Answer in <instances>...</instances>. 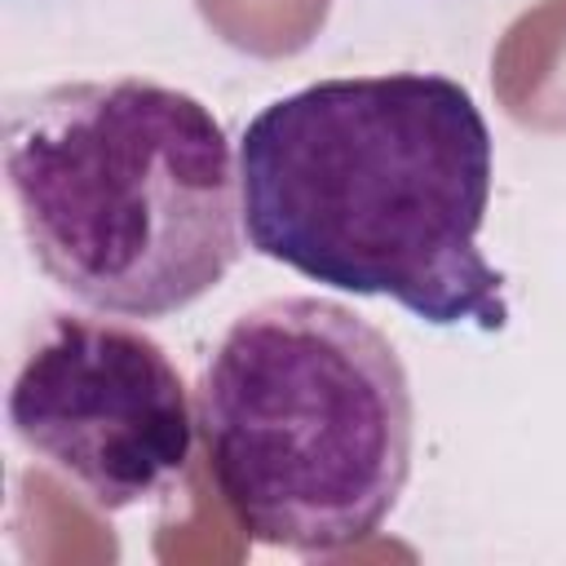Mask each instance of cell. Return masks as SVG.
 Segmentation results:
<instances>
[{"label":"cell","mask_w":566,"mask_h":566,"mask_svg":"<svg viewBox=\"0 0 566 566\" xmlns=\"http://www.w3.org/2000/svg\"><path fill=\"white\" fill-rule=\"evenodd\" d=\"M9 424L97 509L164 495L195 447L186 385L168 354L124 323L80 314H53L22 358Z\"/></svg>","instance_id":"cell-4"},{"label":"cell","mask_w":566,"mask_h":566,"mask_svg":"<svg viewBox=\"0 0 566 566\" xmlns=\"http://www.w3.org/2000/svg\"><path fill=\"white\" fill-rule=\"evenodd\" d=\"M504 115L535 133H566V0H539L509 22L491 57Z\"/></svg>","instance_id":"cell-5"},{"label":"cell","mask_w":566,"mask_h":566,"mask_svg":"<svg viewBox=\"0 0 566 566\" xmlns=\"http://www.w3.org/2000/svg\"><path fill=\"white\" fill-rule=\"evenodd\" d=\"M4 177L40 270L119 318H164L239 261V177L212 111L155 80L9 102Z\"/></svg>","instance_id":"cell-2"},{"label":"cell","mask_w":566,"mask_h":566,"mask_svg":"<svg viewBox=\"0 0 566 566\" xmlns=\"http://www.w3.org/2000/svg\"><path fill=\"white\" fill-rule=\"evenodd\" d=\"M199 433L243 535L332 557L376 535L407 486L411 385L380 327L323 296H279L212 349Z\"/></svg>","instance_id":"cell-3"},{"label":"cell","mask_w":566,"mask_h":566,"mask_svg":"<svg viewBox=\"0 0 566 566\" xmlns=\"http://www.w3.org/2000/svg\"><path fill=\"white\" fill-rule=\"evenodd\" d=\"M239 199L248 243L314 283L389 296L438 327L509 318L478 248L491 133L447 75L318 80L261 106L239 142Z\"/></svg>","instance_id":"cell-1"},{"label":"cell","mask_w":566,"mask_h":566,"mask_svg":"<svg viewBox=\"0 0 566 566\" xmlns=\"http://www.w3.org/2000/svg\"><path fill=\"white\" fill-rule=\"evenodd\" d=\"M203 22L252 57H292L327 22L332 0H195Z\"/></svg>","instance_id":"cell-6"}]
</instances>
